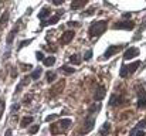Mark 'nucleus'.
Returning <instances> with one entry per match:
<instances>
[{
	"label": "nucleus",
	"mask_w": 146,
	"mask_h": 136,
	"mask_svg": "<svg viewBox=\"0 0 146 136\" xmlns=\"http://www.w3.org/2000/svg\"><path fill=\"white\" fill-rule=\"evenodd\" d=\"M64 87H65V81L64 80H61V81H58L55 85H52V88L50 90V95L51 96H55V95H58L61 91L64 90Z\"/></svg>",
	"instance_id": "nucleus-4"
},
{
	"label": "nucleus",
	"mask_w": 146,
	"mask_h": 136,
	"mask_svg": "<svg viewBox=\"0 0 146 136\" xmlns=\"http://www.w3.org/2000/svg\"><path fill=\"white\" fill-rule=\"evenodd\" d=\"M60 70H61L64 74H67V75H71V74L75 72V68H71V67H68V65H62Z\"/></svg>",
	"instance_id": "nucleus-18"
},
{
	"label": "nucleus",
	"mask_w": 146,
	"mask_h": 136,
	"mask_svg": "<svg viewBox=\"0 0 146 136\" xmlns=\"http://www.w3.org/2000/svg\"><path fill=\"white\" fill-rule=\"evenodd\" d=\"M60 17H61V13H57L55 16H52V17H51V19H48V20H43V23H41V27H46V26H52V24L58 23Z\"/></svg>",
	"instance_id": "nucleus-7"
},
{
	"label": "nucleus",
	"mask_w": 146,
	"mask_h": 136,
	"mask_svg": "<svg viewBox=\"0 0 146 136\" xmlns=\"http://www.w3.org/2000/svg\"><path fill=\"white\" fill-rule=\"evenodd\" d=\"M92 58V50H88L87 52H85V55H84V60L85 61H90Z\"/></svg>",
	"instance_id": "nucleus-29"
},
{
	"label": "nucleus",
	"mask_w": 146,
	"mask_h": 136,
	"mask_svg": "<svg viewBox=\"0 0 146 136\" xmlns=\"http://www.w3.org/2000/svg\"><path fill=\"white\" fill-rule=\"evenodd\" d=\"M131 136H146V133L143 132V131H138L136 128L131 132Z\"/></svg>",
	"instance_id": "nucleus-26"
},
{
	"label": "nucleus",
	"mask_w": 146,
	"mask_h": 136,
	"mask_svg": "<svg viewBox=\"0 0 146 136\" xmlns=\"http://www.w3.org/2000/svg\"><path fill=\"white\" fill-rule=\"evenodd\" d=\"M119 75L122 77V78H126L129 74H128V70H126V65H122L121 67V71H119Z\"/></svg>",
	"instance_id": "nucleus-25"
},
{
	"label": "nucleus",
	"mask_w": 146,
	"mask_h": 136,
	"mask_svg": "<svg viewBox=\"0 0 146 136\" xmlns=\"http://www.w3.org/2000/svg\"><path fill=\"white\" fill-rule=\"evenodd\" d=\"M51 1H52L54 6H61V4L64 3V0H51Z\"/></svg>",
	"instance_id": "nucleus-35"
},
{
	"label": "nucleus",
	"mask_w": 146,
	"mask_h": 136,
	"mask_svg": "<svg viewBox=\"0 0 146 136\" xmlns=\"http://www.w3.org/2000/svg\"><path fill=\"white\" fill-rule=\"evenodd\" d=\"M131 16H132V14H131V13H125V14H123V17H125V19H129V17H131Z\"/></svg>",
	"instance_id": "nucleus-40"
},
{
	"label": "nucleus",
	"mask_w": 146,
	"mask_h": 136,
	"mask_svg": "<svg viewBox=\"0 0 146 136\" xmlns=\"http://www.w3.org/2000/svg\"><path fill=\"white\" fill-rule=\"evenodd\" d=\"M17 30H19V26H16V27H14V29L10 31V34H9V37H7V44H9V45L13 43V40H14V36H16Z\"/></svg>",
	"instance_id": "nucleus-16"
},
{
	"label": "nucleus",
	"mask_w": 146,
	"mask_h": 136,
	"mask_svg": "<svg viewBox=\"0 0 146 136\" xmlns=\"http://www.w3.org/2000/svg\"><path fill=\"white\" fill-rule=\"evenodd\" d=\"M4 108H6V102H4V99H0V119H1V116H3Z\"/></svg>",
	"instance_id": "nucleus-27"
},
{
	"label": "nucleus",
	"mask_w": 146,
	"mask_h": 136,
	"mask_svg": "<svg viewBox=\"0 0 146 136\" xmlns=\"http://www.w3.org/2000/svg\"><path fill=\"white\" fill-rule=\"evenodd\" d=\"M9 17H10L9 11H4V13H3V16H1V19H0V26H4V24H6V21L9 20Z\"/></svg>",
	"instance_id": "nucleus-23"
},
{
	"label": "nucleus",
	"mask_w": 146,
	"mask_h": 136,
	"mask_svg": "<svg viewBox=\"0 0 146 136\" xmlns=\"http://www.w3.org/2000/svg\"><path fill=\"white\" fill-rule=\"evenodd\" d=\"M142 126H143V128H145V126H146V119H145V121H141V122L138 123V126H136V129H139V128H142Z\"/></svg>",
	"instance_id": "nucleus-37"
},
{
	"label": "nucleus",
	"mask_w": 146,
	"mask_h": 136,
	"mask_svg": "<svg viewBox=\"0 0 146 136\" xmlns=\"http://www.w3.org/2000/svg\"><path fill=\"white\" fill-rule=\"evenodd\" d=\"M109 129H111V126H109V123H104V126H102V129L99 131V133L101 136H105L108 132H109Z\"/></svg>",
	"instance_id": "nucleus-22"
},
{
	"label": "nucleus",
	"mask_w": 146,
	"mask_h": 136,
	"mask_svg": "<svg viewBox=\"0 0 146 136\" xmlns=\"http://www.w3.org/2000/svg\"><path fill=\"white\" fill-rule=\"evenodd\" d=\"M31 41H33V38H29V40H24V41H21V43H20V45H19V50H20V48H23V47H26L27 44H30Z\"/></svg>",
	"instance_id": "nucleus-31"
},
{
	"label": "nucleus",
	"mask_w": 146,
	"mask_h": 136,
	"mask_svg": "<svg viewBox=\"0 0 146 136\" xmlns=\"http://www.w3.org/2000/svg\"><path fill=\"white\" fill-rule=\"evenodd\" d=\"M99 108H101V105L99 103H95V105H92V106H90V113H92V112H95V111H99Z\"/></svg>",
	"instance_id": "nucleus-30"
},
{
	"label": "nucleus",
	"mask_w": 146,
	"mask_h": 136,
	"mask_svg": "<svg viewBox=\"0 0 146 136\" xmlns=\"http://www.w3.org/2000/svg\"><path fill=\"white\" fill-rule=\"evenodd\" d=\"M36 58H37L38 61H43V60H44V54L40 52V51H37V52H36Z\"/></svg>",
	"instance_id": "nucleus-32"
},
{
	"label": "nucleus",
	"mask_w": 146,
	"mask_h": 136,
	"mask_svg": "<svg viewBox=\"0 0 146 136\" xmlns=\"http://www.w3.org/2000/svg\"><path fill=\"white\" fill-rule=\"evenodd\" d=\"M16 77V68H13V71H11V78H14Z\"/></svg>",
	"instance_id": "nucleus-41"
},
{
	"label": "nucleus",
	"mask_w": 146,
	"mask_h": 136,
	"mask_svg": "<svg viewBox=\"0 0 146 136\" xmlns=\"http://www.w3.org/2000/svg\"><path fill=\"white\" fill-rule=\"evenodd\" d=\"M122 48H123V45H109V47L106 48L105 54H104V58L106 60V58H109V57L115 55V54H116V52H119Z\"/></svg>",
	"instance_id": "nucleus-3"
},
{
	"label": "nucleus",
	"mask_w": 146,
	"mask_h": 136,
	"mask_svg": "<svg viewBox=\"0 0 146 136\" xmlns=\"http://www.w3.org/2000/svg\"><path fill=\"white\" fill-rule=\"evenodd\" d=\"M4 136H11V129H7L6 133H4Z\"/></svg>",
	"instance_id": "nucleus-39"
},
{
	"label": "nucleus",
	"mask_w": 146,
	"mask_h": 136,
	"mask_svg": "<svg viewBox=\"0 0 146 136\" xmlns=\"http://www.w3.org/2000/svg\"><path fill=\"white\" fill-rule=\"evenodd\" d=\"M138 108L142 109V108H146V98L143 96H139V101H138Z\"/></svg>",
	"instance_id": "nucleus-24"
},
{
	"label": "nucleus",
	"mask_w": 146,
	"mask_h": 136,
	"mask_svg": "<svg viewBox=\"0 0 146 136\" xmlns=\"http://www.w3.org/2000/svg\"><path fill=\"white\" fill-rule=\"evenodd\" d=\"M43 64L46 65V67H52L54 64H55V57H47V58H44L43 60Z\"/></svg>",
	"instance_id": "nucleus-17"
},
{
	"label": "nucleus",
	"mask_w": 146,
	"mask_h": 136,
	"mask_svg": "<svg viewBox=\"0 0 146 136\" xmlns=\"http://www.w3.org/2000/svg\"><path fill=\"white\" fill-rule=\"evenodd\" d=\"M50 13H51L50 7H43V9H41V11L38 13V19H40V20H46V19L50 16Z\"/></svg>",
	"instance_id": "nucleus-14"
},
{
	"label": "nucleus",
	"mask_w": 146,
	"mask_h": 136,
	"mask_svg": "<svg viewBox=\"0 0 146 136\" xmlns=\"http://www.w3.org/2000/svg\"><path fill=\"white\" fill-rule=\"evenodd\" d=\"M57 116H58L57 113H54V115H48V116L46 118V121H47V122H50V121H54V119H55Z\"/></svg>",
	"instance_id": "nucleus-34"
},
{
	"label": "nucleus",
	"mask_w": 146,
	"mask_h": 136,
	"mask_svg": "<svg viewBox=\"0 0 146 136\" xmlns=\"http://www.w3.org/2000/svg\"><path fill=\"white\" fill-rule=\"evenodd\" d=\"M38 129H40V126H38V125H34V126H31V128H30L29 133H30V135H34V133H37V132H38Z\"/></svg>",
	"instance_id": "nucleus-28"
},
{
	"label": "nucleus",
	"mask_w": 146,
	"mask_h": 136,
	"mask_svg": "<svg viewBox=\"0 0 146 136\" xmlns=\"http://www.w3.org/2000/svg\"><path fill=\"white\" fill-rule=\"evenodd\" d=\"M106 27H108V24H106V21H95V23H92L91 24V27H90V30H88V34H90V37L91 38H94V37H99L101 34H104L105 33V30H106Z\"/></svg>",
	"instance_id": "nucleus-1"
},
{
	"label": "nucleus",
	"mask_w": 146,
	"mask_h": 136,
	"mask_svg": "<svg viewBox=\"0 0 146 136\" xmlns=\"http://www.w3.org/2000/svg\"><path fill=\"white\" fill-rule=\"evenodd\" d=\"M71 123H72L71 119H62V121H60L58 123H52V125L50 126V132H51L52 135H60V133H62L64 131H67V129L71 126Z\"/></svg>",
	"instance_id": "nucleus-2"
},
{
	"label": "nucleus",
	"mask_w": 146,
	"mask_h": 136,
	"mask_svg": "<svg viewBox=\"0 0 146 136\" xmlns=\"http://www.w3.org/2000/svg\"><path fill=\"white\" fill-rule=\"evenodd\" d=\"M74 36H75V33H74L72 30L65 31V33L62 34V37H61V43H62V44H68V43L74 38Z\"/></svg>",
	"instance_id": "nucleus-8"
},
{
	"label": "nucleus",
	"mask_w": 146,
	"mask_h": 136,
	"mask_svg": "<svg viewBox=\"0 0 146 136\" xmlns=\"http://www.w3.org/2000/svg\"><path fill=\"white\" fill-rule=\"evenodd\" d=\"M46 78H47V82H54V81H55V78H57V74H55V72H52V71H48V72H47V75H46Z\"/></svg>",
	"instance_id": "nucleus-20"
},
{
	"label": "nucleus",
	"mask_w": 146,
	"mask_h": 136,
	"mask_svg": "<svg viewBox=\"0 0 146 136\" xmlns=\"http://www.w3.org/2000/svg\"><path fill=\"white\" fill-rule=\"evenodd\" d=\"M135 27V24L132 21H119L116 24H113V29H121V30H132Z\"/></svg>",
	"instance_id": "nucleus-6"
},
{
	"label": "nucleus",
	"mask_w": 146,
	"mask_h": 136,
	"mask_svg": "<svg viewBox=\"0 0 146 136\" xmlns=\"http://www.w3.org/2000/svg\"><path fill=\"white\" fill-rule=\"evenodd\" d=\"M138 55H139V48L131 47V48H128V50L125 51L123 58H125V60H132V58H135V57H138Z\"/></svg>",
	"instance_id": "nucleus-5"
},
{
	"label": "nucleus",
	"mask_w": 146,
	"mask_h": 136,
	"mask_svg": "<svg viewBox=\"0 0 146 136\" xmlns=\"http://www.w3.org/2000/svg\"><path fill=\"white\" fill-rule=\"evenodd\" d=\"M30 136H31V135H30Z\"/></svg>",
	"instance_id": "nucleus-42"
},
{
	"label": "nucleus",
	"mask_w": 146,
	"mask_h": 136,
	"mask_svg": "<svg viewBox=\"0 0 146 136\" xmlns=\"http://www.w3.org/2000/svg\"><path fill=\"white\" fill-rule=\"evenodd\" d=\"M19 109H20V105H19V103H14V105L11 106V112H13V113H14V112H17Z\"/></svg>",
	"instance_id": "nucleus-33"
},
{
	"label": "nucleus",
	"mask_w": 146,
	"mask_h": 136,
	"mask_svg": "<svg viewBox=\"0 0 146 136\" xmlns=\"http://www.w3.org/2000/svg\"><path fill=\"white\" fill-rule=\"evenodd\" d=\"M141 65V61H133L132 64H129V65H126V70H128V74H133L135 71H136V68Z\"/></svg>",
	"instance_id": "nucleus-13"
},
{
	"label": "nucleus",
	"mask_w": 146,
	"mask_h": 136,
	"mask_svg": "<svg viewBox=\"0 0 146 136\" xmlns=\"http://www.w3.org/2000/svg\"><path fill=\"white\" fill-rule=\"evenodd\" d=\"M40 74H41V68H37V70H34V71L30 74V78H31V80H38Z\"/></svg>",
	"instance_id": "nucleus-21"
},
{
	"label": "nucleus",
	"mask_w": 146,
	"mask_h": 136,
	"mask_svg": "<svg viewBox=\"0 0 146 136\" xmlns=\"http://www.w3.org/2000/svg\"><path fill=\"white\" fill-rule=\"evenodd\" d=\"M31 95H26V98H24V103H29V101H31Z\"/></svg>",
	"instance_id": "nucleus-38"
},
{
	"label": "nucleus",
	"mask_w": 146,
	"mask_h": 136,
	"mask_svg": "<svg viewBox=\"0 0 146 136\" xmlns=\"http://www.w3.org/2000/svg\"><path fill=\"white\" fill-rule=\"evenodd\" d=\"M33 119H34L33 116H24V118L21 119V122H20V126H21V128H27V126L33 122Z\"/></svg>",
	"instance_id": "nucleus-15"
},
{
	"label": "nucleus",
	"mask_w": 146,
	"mask_h": 136,
	"mask_svg": "<svg viewBox=\"0 0 146 136\" xmlns=\"http://www.w3.org/2000/svg\"><path fill=\"white\" fill-rule=\"evenodd\" d=\"M85 4H87V0H72V1H71V10L82 9Z\"/></svg>",
	"instance_id": "nucleus-10"
},
{
	"label": "nucleus",
	"mask_w": 146,
	"mask_h": 136,
	"mask_svg": "<svg viewBox=\"0 0 146 136\" xmlns=\"http://www.w3.org/2000/svg\"><path fill=\"white\" fill-rule=\"evenodd\" d=\"M70 61H71L72 64H75V65H80V64H81V58H80L78 54H72V55L70 57Z\"/></svg>",
	"instance_id": "nucleus-19"
},
{
	"label": "nucleus",
	"mask_w": 146,
	"mask_h": 136,
	"mask_svg": "<svg viewBox=\"0 0 146 136\" xmlns=\"http://www.w3.org/2000/svg\"><path fill=\"white\" fill-rule=\"evenodd\" d=\"M94 123H95V118H88V119L85 121V126H84V129H82V133L91 132V131L94 129Z\"/></svg>",
	"instance_id": "nucleus-9"
},
{
	"label": "nucleus",
	"mask_w": 146,
	"mask_h": 136,
	"mask_svg": "<svg viewBox=\"0 0 146 136\" xmlns=\"http://www.w3.org/2000/svg\"><path fill=\"white\" fill-rule=\"evenodd\" d=\"M91 14H94V7H92V9H88V10L84 13V16H91Z\"/></svg>",
	"instance_id": "nucleus-36"
},
{
	"label": "nucleus",
	"mask_w": 146,
	"mask_h": 136,
	"mask_svg": "<svg viewBox=\"0 0 146 136\" xmlns=\"http://www.w3.org/2000/svg\"><path fill=\"white\" fill-rule=\"evenodd\" d=\"M105 88L104 87H99V90H97V92L94 94V99L95 101H102L104 99V96H105Z\"/></svg>",
	"instance_id": "nucleus-12"
},
{
	"label": "nucleus",
	"mask_w": 146,
	"mask_h": 136,
	"mask_svg": "<svg viewBox=\"0 0 146 136\" xmlns=\"http://www.w3.org/2000/svg\"><path fill=\"white\" fill-rule=\"evenodd\" d=\"M122 101H123V98H122V96L112 95V96H111V99H109V105H111V106H116V105L122 103Z\"/></svg>",
	"instance_id": "nucleus-11"
}]
</instances>
